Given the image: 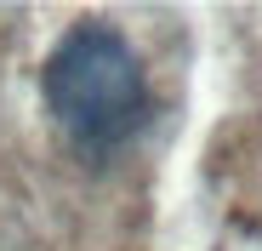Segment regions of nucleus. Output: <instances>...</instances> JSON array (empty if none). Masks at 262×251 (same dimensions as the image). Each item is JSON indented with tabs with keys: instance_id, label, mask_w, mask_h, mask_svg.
<instances>
[{
	"instance_id": "nucleus-1",
	"label": "nucleus",
	"mask_w": 262,
	"mask_h": 251,
	"mask_svg": "<svg viewBox=\"0 0 262 251\" xmlns=\"http://www.w3.org/2000/svg\"><path fill=\"white\" fill-rule=\"evenodd\" d=\"M46 103L85 149H114L148 120V80L120 29L74 23L46 63Z\"/></svg>"
}]
</instances>
